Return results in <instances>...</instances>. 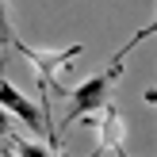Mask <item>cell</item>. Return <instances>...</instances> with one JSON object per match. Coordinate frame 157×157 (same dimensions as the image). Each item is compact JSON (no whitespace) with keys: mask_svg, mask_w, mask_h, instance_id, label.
I'll return each instance as SVG.
<instances>
[{"mask_svg":"<svg viewBox=\"0 0 157 157\" xmlns=\"http://www.w3.org/2000/svg\"><path fill=\"white\" fill-rule=\"evenodd\" d=\"M153 35V23H146L142 31H138L130 42H123L119 50H115V58L107 61V69H100L96 77H88V81H81L73 92H69V107H65V115H61V123L54 130H61V127H73V123H81L88 111H96V107H104L107 100H111V88H115V81L123 77V65H127V58L134 54V46L138 42H146V38Z\"/></svg>","mask_w":157,"mask_h":157,"instance_id":"obj_1","label":"cell"},{"mask_svg":"<svg viewBox=\"0 0 157 157\" xmlns=\"http://www.w3.org/2000/svg\"><path fill=\"white\" fill-rule=\"evenodd\" d=\"M0 104L12 111V119H19L23 127L31 130V134H38V138H46L50 142V150L58 153L61 150V142H58V130H54V119L42 111V104H35L31 96H23L19 88H15L12 81H8L4 73H0Z\"/></svg>","mask_w":157,"mask_h":157,"instance_id":"obj_2","label":"cell"},{"mask_svg":"<svg viewBox=\"0 0 157 157\" xmlns=\"http://www.w3.org/2000/svg\"><path fill=\"white\" fill-rule=\"evenodd\" d=\"M12 50H19L23 58L35 65V73H38V88H42V111L50 115V104H46V92L50 88H58V73L69 65V61L77 58V54L84 50L81 42H73V46H61V50H35V46H27L19 35H12Z\"/></svg>","mask_w":157,"mask_h":157,"instance_id":"obj_3","label":"cell"},{"mask_svg":"<svg viewBox=\"0 0 157 157\" xmlns=\"http://www.w3.org/2000/svg\"><path fill=\"white\" fill-rule=\"evenodd\" d=\"M81 123H92V130L100 134V153H127V146H123V115L111 100L104 107H96V111H88Z\"/></svg>","mask_w":157,"mask_h":157,"instance_id":"obj_4","label":"cell"},{"mask_svg":"<svg viewBox=\"0 0 157 157\" xmlns=\"http://www.w3.org/2000/svg\"><path fill=\"white\" fill-rule=\"evenodd\" d=\"M12 12H8V0H0V73L8 69V50H12Z\"/></svg>","mask_w":157,"mask_h":157,"instance_id":"obj_5","label":"cell"},{"mask_svg":"<svg viewBox=\"0 0 157 157\" xmlns=\"http://www.w3.org/2000/svg\"><path fill=\"white\" fill-rule=\"evenodd\" d=\"M4 134H12V111L0 104V138H4Z\"/></svg>","mask_w":157,"mask_h":157,"instance_id":"obj_6","label":"cell"}]
</instances>
